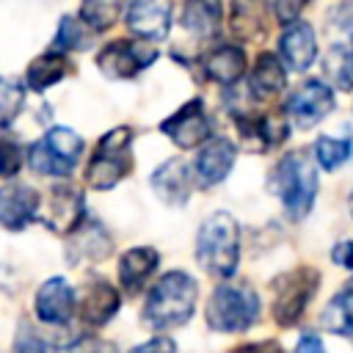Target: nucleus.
<instances>
[{"label":"nucleus","instance_id":"6e6552de","mask_svg":"<svg viewBox=\"0 0 353 353\" xmlns=\"http://www.w3.org/2000/svg\"><path fill=\"white\" fill-rule=\"evenodd\" d=\"M157 52L138 39H116L110 44H105L97 55V66L105 77L113 80H130L138 72H143L149 63H154Z\"/></svg>","mask_w":353,"mask_h":353},{"label":"nucleus","instance_id":"412c9836","mask_svg":"<svg viewBox=\"0 0 353 353\" xmlns=\"http://www.w3.org/2000/svg\"><path fill=\"white\" fill-rule=\"evenodd\" d=\"M287 85V72H284V63L279 55L273 52H259L256 61H254V69H251V77H248V91L254 99L259 102H268L273 97H279Z\"/></svg>","mask_w":353,"mask_h":353},{"label":"nucleus","instance_id":"f257e3e1","mask_svg":"<svg viewBox=\"0 0 353 353\" xmlns=\"http://www.w3.org/2000/svg\"><path fill=\"white\" fill-rule=\"evenodd\" d=\"M199 303V281L185 270H171L154 281L143 303V323L154 331L185 325Z\"/></svg>","mask_w":353,"mask_h":353},{"label":"nucleus","instance_id":"a878e982","mask_svg":"<svg viewBox=\"0 0 353 353\" xmlns=\"http://www.w3.org/2000/svg\"><path fill=\"white\" fill-rule=\"evenodd\" d=\"M320 323L325 331L339 334V336H353V279L345 281L342 290H336V295L325 303Z\"/></svg>","mask_w":353,"mask_h":353},{"label":"nucleus","instance_id":"4468645a","mask_svg":"<svg viewBox=\"0 0 353 353\" xmlns=\"http://www.w3.org/2000/svg\"><path fill=\"white\" fill-rule=\"evenodd\" d=\"M33 309L44 325H66L77 309V292L63 276H52L36 290Z\"/></svg>","mask_w":353,"mask_h":353},{"label":"nucleus","instance_id":"2f4dec72","mask_svg":"<svg viewBox=\"0 0 353 353\" xmlns=\"http://www.w3.org/2000/svg\"><path fill=\"white\" fill-rule=\"evenodd\" d=\"M350 154V141H339V138H331V135H323L317 138L314 143V157L320 163V168L325 171H334L339 168Z\"/></svg>","mask_w":353,"mask_h":353},{"label":"nucleus","instance_id":"e433bc0d","mask_svg":"<svg viewBox=\"0 0 353 353\" xmlns=\"http://www.w3.org/2000/svg\"><path fill=\"white\" fill-rule=\"evenodd\" d=\"M130 353H176V345H174V339H168V336H152L149 342L135 345Z\"/></svg>","mask_w":353,"mask_h":353},{"label":"nucleus","instance_id":"0eeeda50","mask_svg":"<svg viewBox=\"0 0 353 353\" xmlns=\"http://www.w3.org/2000/svg\"><path fill=\"white\" fill-rule=\"evenodd\" d=\"M317 287H320V273L314 268H309V265L279 276L273 281V292H276V298H273V320L279 325H284V328L295 325L303 317V312H306L309 301L314 298Z\"/></svg>","mask_w":353,"mask_h":353},{"label":"nucleus","instance_id":"2eb2a0df","mask_svg":"<svg viewBox=\"0 0 353 353\" xmlns=\"http://www.w3.org/2000/svg\"><path fill=\"white\" fill-rule=\"evenodd\" d=\"M234 157H237V149L226 138H210L204 146H199V154L190 165L196 188H212L221 179H226V174L234 165Z\"/></svg>","mask_w":353,"mask_h":353},{"label":"nucleus","instance_id":"39448f33","mask_svg":"<svg viewBox=\"0 0 353 353\" xmlns=\"http://www.w3.org/2000/svg\"><path fill=\"white\" fill-rule=\"evenodd\" d=\"M204 317H207V325L221 334L248 331L259 317V298L248 284L223 281L207 298Z\"/></svg>","mask_w":353,"mask_h":353},{"label":"nucleus","instance_id":"f704fd0d","mask_svg":"<svg viewBox=\"0 0 353 353\" xmlns=\"http://www.w3.org/2000/svg\"><path fill=\"white\" fill-rule=\"evenodd\" d=\"M306 3L309 0H268V8H270V14L279 22L290 25V22H295L301 17V11L306 8Z\"/></svg>","mask_w":353,"mask_h":353},{"label":"nucleus","instance_id":"bb28decb","mask_svg":"<svg viewBox=\"0 0 353 353\" xmlns=\"http://www.w3.org/2000/svg\"><path fill=\"white\" fill-rule=\"evenodd\" d=\"M124 0H80V19L85 22L88 30L102 33L116 25L121 17Z\"/></svg>","mask_w":353,"mask_h":353},{"label":"nucleus","instance_id":"7c9ffc66","mask_svg":"<svg viewBox=\"0 0 353 353\" xmlns=\"http://www.w3.org/2000/svg\"><path fill=\"white\" fill-rule=\"evenodd\" d=\"M22 105H25V85L11 77H0V124L8 127L19 116Z\"/></svg>","mask_w":353,"mask_h":353},{"label":"nucleus","instance_id":"1a4fd4ad","mask_svg":"<svg viewBox=\"0 0 353 353\" xmlns=\"http://www.w3.org/2000/svg\"><path fill=\"white\" fill-rule=\"evenodd\" d=\"M85 218V196L77 185L72 182H58L50 188L44 199V212L41 221L55 232V234H72Z\"/></svg>","mask_w":353,"mask_h":353},{"label":"nucleus","instance_id":"aec40b11","mask_svg":"<svg viewBox=\"0 0 353 353\" xmlns=\"http://www.w3.org/2000/svg\"><path fill=\"white\" fill-rule=\"evenodd\" d=\"M157 265H160V254L154 248L141 245V248L124 251L119 256V281H121V290L127 295H138L149 284V279L157 270Z\"/></svg>","mask_w":353,"mask_h":353},{"label":"nucleus","instance_id":"f8f14e48","mask_svg":"<svg viewBox=\"0 0 353 353\" xmlns=\"http://www.w3.org/2000/svg\"><path fill=\"white\" fill-rule=\"evenodd\" d=\"M113 251V237L97 218H83V223L66 234V262L69 265H97Z\"/></svg>","mask_w":353,"mask_h":353},{"label":"nucleus","instance_id":"20e7f679","mask_svg":"<svg viewBox=\"0 0 353 353\" xmlns=\"http://www.w3.org/2000/svg\"><path fill=\"white\" fill-rule=\"evenodd\" d=\"M270 190L281 199L290 218H303L317 196V168L303 152H290L279 160L270 176Z\"/></svg>","mask_w":353,"mask_h":353},{"label":"nucleus","instance_id":"58836bf2","mask_svg":"<svg viewBox=\"0 0 353 353\" xmlns=\"http://www.w3.org/2000/svg\"><path fill=\"white\" fill-rule=\"evenodd\" d=\"M229 353H281V347H279V342L265 339V342H248V345H240V347H234V350H229Z\"/></svg>","mask_w":353,"mask_h":353},{"label":"nucleus","instance_id":"ea45409f","mask_svg":"<svg viewBox=\"0 0 353 353\" xmlns=\"http://www.w3.org/2000/svg\"><path fill=\"white\" fill-rule=\"evenodd\" d=\"M295 353H325V350H323V345H320V339H317V336L306 334V336H301V342H298Z\"/></svg>","mask_w":353,"mask_h":353},{"label":"nucleus","instance_id":"72a5a7b5","mask_svg":"<svg viewBox=\"0 0 353 353\" xmlns=\"http://www.w3.org/2000/svg\"><path fill=\"white\" fill-rule=\"evenodd\" d=\"M14 353H58V345L41 336L39 331H33L30 325H22L14 339Z\"/></svg>","mask_w":353,"mask_h":353},{"label":"nucleus","instance_id":"c85d7f7f","mask_svg":"<svg viewBox=\"0 0 353 353\" xmlns=\"http://www.w3.org/2000/svg\"><path fill=\"white\" fill-rule=\"evenodd\" d=\"M91 47V30L85 28L83 19L77 17H63L58 22V33H55V50L58 52H77Z\"/></svg>","mask_w":353,"mask_h":353},{"label":"nucleus","instance_id":"a19ab883","mask_svg":"<svg viewBox=\"0 0 353 353\" xmlns=\"http://www.w3.org/2000/svg\"><path fill=\"white\" fill-rule=\"evenodd\" d=\"M347 204H350V215H353V190H350V199H347Z\"/></svg>","mask_w":353,"mask_h":353},{"label":"nucleus","instance_id":"b1692460","mask_svg":"<svg viewBox=\"0 0 353 353\" xmlns=\"http://www.w3.org/2000/svg\"><path fill=\"white\" fill-rule=\"evenodd\" d=\"M229 28L234 36L245 41H256L268 30L265 19V3L262 0H232V14H229Z\"/></svg>","mask_w":353,"mask_h":353},{"label":"nucleus","instance_id":"5701e85b","mask_svg":"<svg viewBox=\"0 0 353 353\" xmlns=\"http://www.w3.org/2000/svg\"><path fill=\"white\" fill-rule=\"evenodd\" d=\"M221 0H188L182 11V28L196 39H212L221 28Z\"/></svg>","mask_w":353,"mask_h":353},{"label":"nucleus","instance_id":"cd10ccee","mask_svg":"<svg viewBox=\"0 0 353 353\" xmlns=\"http://www.w3.org/2000/svg\"><path fill=\"white\" fill-rule=\"evenodd\" d=\"M323 72L339 91H353V52H347L345 47H328L323 58Z\"/></svg>","mask_w":353,"mask_h":353},{"label":"nucleus","instance_id":"7ed1b4c3","mask_svg":"<svg viewBox=\"0 0 353 353\" xmlns=\"http://www.w3.org/2000/svg\"><path fill=\"white\" fill-rule=\"evenodd\" d=\"M132 127L121 124L105 132L85 165V185L91 190H110L132 171Z\"/></svg>","mask_w":353,"mask_h":353},{"label":"nucleus","instance_id":"6ab92c4d","mask_svg":"<svg viewBox=\"0 0 353 353\" xmlns=\"http://www.w3.org/2000/svg\"><path fill=\"white\" fill-rule=\"evenodd\" d=\"M190 188H193V174L190 165L182 160H165L152 171V190L163 204L182 207L190 196Z\"/></svg>","mask_w":353,"mask_h":353},{"label":"nucleus","instance_id":"9d476101","mask_svg":"<svg viewBox=\"0 0 353 353\" xmlns=\"http://www.w3.org/2000/svg\"><path fill=\"white\" fill-rule=\"evenodd\" d=\"M334 110V91L323 83V80H303L290 99L284 102V113L301 127L309 130L314 127L320 119H325Z\"/></svg>","mask_w":353,"mask_h":353},{"label":"nucleus","instance_id":"4be33fe9","mask_svg":"<svg viewBox=\"0 0 353 353\" xmlns=\"http://www.w3.org/2000/svg\"><path fill=\"white\" fill-rule=\"evenodd\" d=\"M201 72L218 85H234L245 72V52L234 44H221L201 58Z\"/></svg>","mask_w":353,"mask_h":353},{"label":"nucleus","instance_id":"c9c22d12","mask_svg":"<svg viewBox=\"0 0 353 353\" xmlns=\"http://www.w3.org/2000/svg\"><path fill=\"white\" fill-rule=\"evenodd\" d=\"M66 353H116V347H113L108 339H99V336H83V339L72 342Z\"/></svg>","mask_w":353,"mask_h":353},{"label":"nucleus","instance_id":"f3484780","mask_svg":"<svg viewBox=\"0 0 353 353\" xmlns=\"http://www.w3.org/2000/svg\"><path fill=\"white\" fill-rule=\"evenodd\" d=\"M41 193L30 185H6L0 188V226L8 232H22L30 221L39 218Z\"/></svg>","mask_w":353,"mask_h":353},{"label":"nucleus","instance_id":"393cba45","mask_svg":"<svg viewBox=\"0 0 353 353\" xmlns=\"http://www.w3.org/2000/svg\"><path fill=\"white\" fill-rule=\"evenodd\" d=\"M69 72V58L66 52H58V50H50V52H41L39 58L30 61L28 72H25V83L28 88L33 91H47L50 85H55L58 80H63Z\"/></svg>","mask_w":353,"mask_h":353},{"label":"nucleus","instance_id":"c756f323","mask_svg":"<svg viewBox=\"0 0 353 353\" xmlns=\"http://www.w3.org/2000/svg\"><path fill=\"white\" fill-rule=\"evenodd\" d=\"M328 33H331V44L353 52V3H342L331 11Z\"/></svg>","mask_w":353,"mask_h":353},{"label":"nucleus","instance_id":"423d86ee","mask_svg":"<svg viewBox=\"0 0 353 353\" xmlns=\"http://www.w3.org/2000/svg\"><path fill=\"white\" fill-rule=\"evenodd\" d=\"M83 154V138L69 127H52L39 143L30 146L28 160L36 174L69 176Z\"/></svg>","mask_w":353,"mask_h":353},{"label":"nucleus","instance_id":"f03ea898","mask_svg":"<svg viewBox=\"0 0 353 353\" xmlns=\"http://www.w3.org/2000/svg\"><path fill=\"white\" fill-rule=\"evenodd\" d=\"M196 262L210 276H234L240 262V229L229 212H212L204 218L196 234Z\"/></svg>","mask_w":353,"mask_h":353},{"label":"nucleus","instance_id":"a211bd4d","mask_svg":"<svg viewBox=\"0 0 353 353\" xmlns=\"http://www.w3.org/2000/svg\"><path fill=\"white\" fill-rule=\"evenodd\" d=\"M279 55L290 69L306 72L317 58V36H314L312 25L301 22V19L284 25V30L279 36Z\"/></svg>","mask_w":353,"mask_h":353},{"label":"nucleus","instance_id":"473e14b6","mask_svg":"<svg viewBox=\"0 0 353 353\" xmlns=\"http://www.w3.org/2000/svg\"><path fill=\"white\" fill-rule=\"evenodd\" d=\"M22 163H25V149L22 143H17L14 138H6L0 135V176L3 179H11L22 171Z\"/></svg>","mask_w":353,"mask_h":353},{"label":"nucleus","instance_id":"4c0bfd02","mask_svg":"<svg viewBox=\"0 0 353 353\" xmlns=\"http://www.w3.org/2000/svg\"><path fill=\"white\" fill-rule=\"evenodd\" d=\"M331 259H334L336 265H342L345 270H353V243H350V240H342V243H336V245H334V254H331Z\"/></svg>","mask_w":353,"mask_h":353},{"label":"nucleus","instance_id":"ddd939ff","mask_svg":"<svg viewBox=\"0 0 353 353\" xmlns=\"http://www.w3.org/2000/svg\"><path fill=\"white\" fill-rule=\"evenodd\" d=\"M171 0H132L127 6V28L138 41H163L171 30Z\"/></svg>","mask_w":353,"mask_h":353},{"label":"nucleus","instance_id":"9b49d317","mask_svg":"<svg viewBox=\"0 0 353 353\" xmlns=\"http://www.w3.org/2000/svg\"><path fill=\"white\" fill-rule=\"evenodd\" d=\"M160 132H165L179 149H199V146H204L210 141V135H212L204 102L201 99L185 102L176 113H171L160 124Z\"/></svg>","mask_w":353,"mask_h":353},{"label":"nucleus","instance_id":"dca6fc26","mask_svg":"<svg viewBox=\"0 0 353 353\" xmlns=\"http://www.w3.org/2000/svg\"><path fill=\"white\" fill-rule=\"evenodd\" d=\"M119 306H121V295L105 279H91L83 295H77V314L88 328H102L105 323H110Z\"/></svg>","mask_w":353,"mask_h":353}]
</instances>
